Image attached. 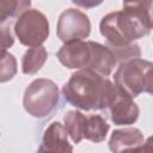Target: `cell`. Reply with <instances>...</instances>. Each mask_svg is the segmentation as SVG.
<instances>
[{"label":"cell","mask_w":153,"mask_h":153,"mask_svg":"<svg viewBox=\"0 0 153 153\" xmlns=\"http://www.w3.org/2000/svg\"><path fill=\"white\" fill-rule=\"evenodd\" d=\"M110 49L115 54L117 65H121L122 62H126V61H129V60L140 59V56H141L140 47L136 43H131L129 45L121 47V48H110Z\"/></svg>","instance_id":"cell-17"},{"label":"cell","mask_w":153,"mask_h":153,"mask_svg":"<svg viewBox=\"0 0 153 153\" xmlns=\"http://www.w3.org/2000/svg\"><path fill=\"white\" fill-rule=\"evenodd\" d=\"M120 153H146L145 152V148H143V145L141 146H136V147H131V148H127Z\"/></svg>","instance_id":"cell-22"},{"label":"cell","mask_w":153,"mask_h":153,"mask_svg":"<svg viewBox=\"0 0 153 153\" xmlns=\"http://www.w3.org/2000/svg\"><path fill=\"white\" fill-rule=\"evenodd\" d=\"M65 128L74 143H80L86 135L87 115L78 110H69L63 116Z\"/></svg>","instance_id":"cell-12"},{"label":"cell","mask_w":153,"mask_h":153,"mask_svg":"<svg viewBox=\"0 0 153 153\" xmlns=\"http://www.w3.org/2000/svg\"><path fill=\"white\" fill-rule=\"evenodd\" d=\"M123 8L131 12L147 29H153V1H126Z\"/></svg>","instance_id":"cell-14"},{"label":"cell","mask_w":153,"mask_h":153,"mask_svg":"<svg viewBox=\"0 0 153 153\" xmlns=\"http://www.w3.org/2000/svg\"><path fill=\"white\" fill-rule=\"evenodd\" d=\"M90 31V19L82 11L78 8H67L60 14L56 25V33L62 42L68 43L82 41L88 37Z\"/></svg>","instance_id":"cell-6"},{"label":"cell","mask_w":153,"mask_h":153,"mask_svg":"<svg viewBox=\"0 0 153 153\" xmlns=\"http://www.w3.org/2000/svg\"><path fill=\"white\" fill-rule=\"evenodd\" d=\"M30 6H31L30 1L1 0L0 1V20H1V24L11 22L12 18L19 17L22 13L27 11Z\"/></svg>","instance_id":"cell-16"},{"label":"cell","mask_w":153,"mask_h":153,"mask_svg":"<svg viewBox=\"0 0 153 153\" xmlns=\"http://www.w3.org/2000/svg\"><path fill=\"white\" fill-rule=\"evenodd\" d=\"M143 148L146 153H153V135H151L146 140V142L143 143Z\"/></svg>","instance_id":"cell-21"},{"label":"cell","mask_w":153,"mask_h":153,"mask_svg":"<svg viewBox=\"0 0 153 153\" xmlns=\"http://www.w3.org/2000/svg\"><path fill=\"white\" fill-rule=\"evenodd\" d=\"M117 87L106 76L90 69L74 72L62 87L65 99L80 110L106 111L116 96Z\"/></svg>","instance_id":"cell-1"},{"label":"cell","mask_w":153,"mask_h":153,"mask_svg":"<svg viewBox=\"0 0 153 153\" xmlns=\"http://www.w3.org/2000/svg\"><path fill=\"white\" fill-rule=\"evenodd\" d=\"M13 31L23 45L39 47L48 38L49 23L41 11L31 8L18 17Z\"/></svg>","instance_id":"cell-4"},{"label":"cell","mask_w":153,"mask_h":153,"mask_svg":"<svg viewBox=\"0 0 153 153\" xmlns=\"http://www.w3.org/2000/svg\"><path fill=\"white\" fill-rule=\"evenodd\" d=\"M143 92H147L153 96V65L151 68L147 71L145 75V81H143Z\"/></svg>","instance_id":"cell-20"},{"label":"cell","mask_w":153,"mask_h":153,"mask_svg":"<svg viewBox=\"0 0 153 153\" xmlns=\"http://www.w3.org/2000/svg\"><path fill=\"white\" fill-rule=\"evenodd\" d=\"M17 73V61L7 51H1V82L11 80Z\"/></svg>","instance_id":"cell-18"},{"label":"cell","mask_w":153,"mask_h":153,"mask_svg":"<svg viewBox=\"0 0 153 153\" xmlns=\"http://www.w3.org/2000/svg\"><path fill=\"white\" fill-rule=\"evenodd\" d=\"M47 56L48 53L43 45L29 48L22 57V72L29 75L37 73L45 63Z\"/></svg>","instance_id":"cell-13"},{"label":"cell","mask_w":153,"mask_h":153,"mask_svg":"<svg viewBox=\"0 0 153 153\" xmlns=\"http://www.w3.org/2000/svg\"><path fill=\"white\" fill-rule=\"evenodd\" d=\"M88 44L91 48V61L87 69L93 71L103 76L110 75L117 65L112 50L108 45H103L93 41H88Z\"/></svg>","instance_id":"cell-10"},{"label":"cell","mask_w":153,"mask_h":153,"mask_svg":"<svg viewBox=\"0 0 153 153\" xmlns=\"http://www.w3.org/2000/svg\"><path fill=\"white\" fill-rule=\"evenodd\" d=\"M117 87V86H116ZM105 114L115 124H133L139 118V106L126 92L117 88L116 96L106 109Z\"/></svg>","instance_id":"cell-7"},{"label":"cell","mask_w":153,"mask_h":153,"mask_svg":"<svg viewBox=\"0 0 153 153\" xmlns=\"http://www.w3.org/2000/svg\"><path fill=\"white\" fill-rule=\"evenodd\" d=\"M68 136L65 126L59 122L50 123L43 133L37 153H73Z\"/></svg>","instance_id":"cell-9"},{"label":"cell","mask_w":153,"mask_h":153,"mask_svg":"<svg viewBox=\"0 0 153 153\" xmlns=\"http://www.w3.org/2000/svg\"><path fill=\"white\" fill-rule=\"evenodd\" d=\"M60 102L57 85L45 78L35 79L24 92L23 105L25 111L36 118H44L50 115Z\"/></svg>","instance_id":"cell-3"},{"label":"cell","mask_w":153,"mask_h":153,"mask_svg":"<svg viewBox=\"0 0 153 153\" xmlns=\"http://www.w3.org/2000/svg\"><path fill=\"white\" fill-rule=\"evenodd\" d=\"M56 56L59 61L69 69H87L91 61V48L88 42H68L59 49Z\"/></svg>","instance_id":"cell-8"},{"label":"cell","mask_w":153,"mask_h":153,"mask_svg":"<svg viewBox=\"0 0 153 153\" xmlns=\"http://www.w3.org/2000/svg\"><path fill=\"white\" fill-rule=\"evenodd\" d=\"M108 145L112 153H120L127 148L143 145V134L135 127L116 129L112 131Z\"/></svg>","instance_id":"cell-11"},{"label":"cell","mask_w":153,"mask_h":153,"mask_svg":"<svg viewBox=\"0 0 153 153\" xmlns=\"http://www.w3.org/2000/svg\"><path fill=\"white\" fill-rule=\"evenodd\" d=\"M153 63L143 59H134L118 65L115 73V85L131 98L143 92V81L147 71Z\"/></svg>","instance_id":"cell-5"},{"label":"cell","mask_w":153,"mask_h":153,"mask_svg":"<svg viewBox=\"0 0 153 153\" xmlns=\"http://www.w3.org/2000/svg\"><path fill=\"white\" fill-rule=\"evenodd\" d=\"M110 129V126L102 115H87V126L85 139L92 142H102Z\"/></svg>","instance_id":"cell-15"},{"label":"cell","mask_w":153,"mask_h":153,"mask_svg":"<svg viewBox=\"0 0 153 153\" xmlns=\"http://www.w3.org/2000/svg\"><path fill=\"white\" fill-rule=\"evenodd\" d=\"M99 29L109 48L129 45L151 32L131 12L124 8L104 16L100 20Z\"/></svg>","instance_id":"cell-2"},{"label":"cell","mask_w":153,"mask_h":153,"mask_svg":"<svg viewBox=\"0 0 153 153\" xmlns=\"http://www.w3.org/2000/svg\"><path fill=\"white\" fill-rule=\"evenodd\" d=\"M14 42L13 33L11 31V22L1 24V51H6L7 48L12 47Z\"/></svg>","instance_id":"cell-19"}]
</instances>
